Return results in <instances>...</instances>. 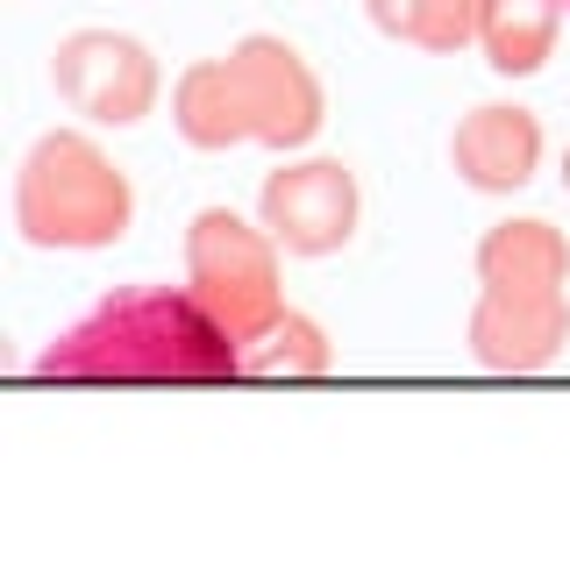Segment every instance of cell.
Returning a JSON list of instances; mask_svg holds the SVG:
<instances>
[{"mask_svg": "<svg viewBox=\"0 0 570 570\" xmlns=\"http://www.w3.org/2000/svg\"><path fill=\"white\" fill-rule=\"evenodd\" d=\"M36 371L43 379H222L236 371V343L193 293L136 285L79 314L36 356Z\"/></svg>", "mask_w": 570, "mask_h": 570, "instance_id": "obj_1", "label": "cell"}, {"mask_svg": "<svg viewBox=\"0 0 570 570\" xmlns=\"http://www.w3.org/2000/svg\"><path fill=\"white\" fill-rule=\"evenodd\" d=\"M264 214H272V228L293 249H335L356 222V193H350L343 165H299L264 186Z\"/></svg>", "mask_w": 570, "mask_h": 570, "instance_id": "obj_2", "label": "cell"}, {"mask_svg": "<svg viewBox=\"0 0 570 570\" xmlns=\"http://www.w3.org/2000/svg\"><path fill=\"white\" fill-rule=\"evenodd\" d=\"M563 8H570V0H563Z\"/></svg>", "mask_w": 570, "mask_h": 570, "instance_id": "obj_3", "label": "cell"}]
</instances>
